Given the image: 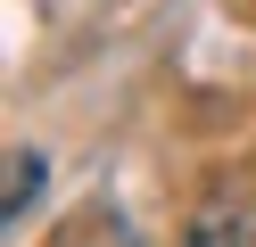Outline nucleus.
Here are the masks:
<instances>
[{"label":"nucleus","instance_id":"1","mask_svg":"<svg viewBox=\"0 0 256 247\" xmlns=\"http://www.w3.org/2000/svg\"><path fill=\"white\" fill-rule=\"evenodd\" d=\"M182 247H256V198L248 190H215L198 214H190Z\"/></svg>","mask_w":256,"mask_h":247},{"label":"nucleus","instance_id":"2","mask_svg":"<svg viewBox=\"0 0 256 247\" xmlns=\"http://www.w3.org/2000/svg\"><path fill=\"white\" fill-rule=\"evenodd\" d=\"M42 181H50V165H42L34 148H17V157H8V223L34 206V190H42Z\"/></svg>","mask_w":256,"mask_h":247}]
</instances>
